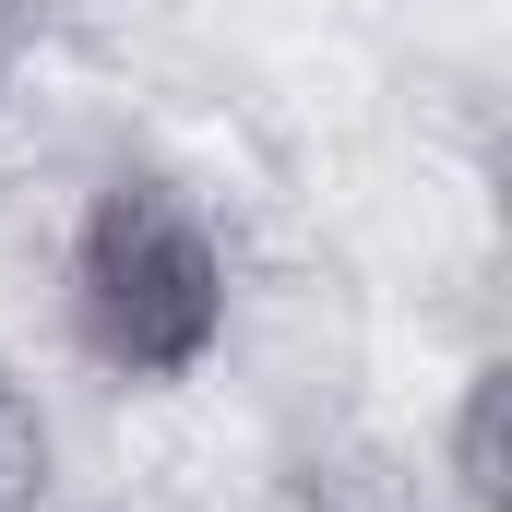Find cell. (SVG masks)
<instances>
[{"label":"cell","instance_id":"6da1fadb","mask_svg":"<svg viewBox=\"0 0 512 512\" xmlns=\"http://www.w3.org/2000/svg\"><path fill=\"white\" fill-rule=\"evenodd\" d=\"M72 334L120 382H179L227 334V239L203 227L191 191L108 179L72 227Z\"/></svg>","mask_w":512,"mask_h":512},{"label":"cell","instance_id":"7a4b0ae2","mask_svg":"<svg viewBox=\"0 0 512 512\" xmlns=\"http://www.w3.org/2000/svg\"><path fill=\"white\" fill-rule=\"evenodd\" d=\"M453 489H465V512H512V370L501 358H477L453 393Z\"/></svg>","mask_w":512,"mask_h":512},{"label":"cell","instance_id":"3957f363","mask_svg":"<svg viewBox=\"0 0 512 512\" xmlns=\"http://www.w3.org/2000/svg\"><path fill=\"white\" fill-rule=\"evenodd\" d=\"M36 501H48V417L0 370V512H36Z\"/></svg>","mask_w":512,"mask_h":512}]
</instances>
